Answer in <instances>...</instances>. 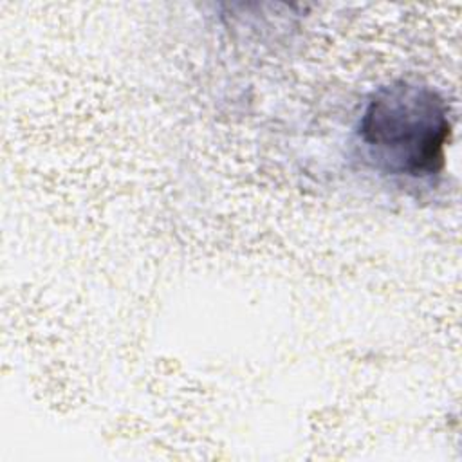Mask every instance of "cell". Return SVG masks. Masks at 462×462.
Returning a JSON list of instances; mask_svg holds the SVG:
<instances>
[{
  "label": "cell",
  "mask_w": 462,
  "mask_h": 462,
  "mask_svg": "<svg viewBox=\"0 0 462 462\" xmlns=\"http://www.w3.org/2000/svg\"><path fill=\"white\" fill-rule=\"evenodd\" d=\"M449 128L448 106L433 88L397 81L372 96L357 134L377 170L419 179L442 170Z\"/></svg>",
  "instance_id": "6da1fadb"
}]
</instances>
